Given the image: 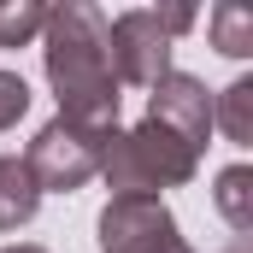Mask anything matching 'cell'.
Here are the masks:
<instances>
[{"mask_svg": "<svg viewBox=\"0 0 253 253\" xmlns=\"http://www.w3.org/2000/svg\"><path fill=\"white\" fill-rule=\"evenodd\" d=\"M42 65L59 100V118H77L88 129H118V77L106 59V18L88 0L47 6L42 24Z\"/></svg>", "mask_w": 253, "mask_h": 253, "instance_id": "1", "label": "cell"}, {"mask_svg": "<svg viewBox=\"0 0 253 253\" xmlns=\"http://www.w3.org/2000/svg\"><path fill=\"white\" fill-rule=\"evenodd\" d=\"M200 171V153L189 141H177L165 124L141 118L135 129H106V153H100V177L112 194H159L183 189Z\"/></svg>", "mask_w": 253, "mask_h": 253, "instance_id": "2", "label": "cell"}, {"mask_svg": "<svg viewBox=\"0 0 253 253\" xmlns=\"http://www.w3.org/2000/svg\"><path fill=\"white\" fill-rule=\"evenodd\" d=\"M100 153H106V129H88L77 118H47L36 129L24 165H30L42 194H71L88 177H100Z\"/></svg>", "mask_w": 253, "mask_h": 253, "instance_id": "3", "label": "cell"}, {"mask_svg": "<svg viewBox=\"0 0 253 253\" xmlns=\"http://www.w3.org/2000/svg\"><path fill=\"white\" fill-rule=\"evenodd\" d=\"M100 253H194L159 194H112L94 218Z\"/></svg>", "mask_w": 253, "mask_h": 253, "instance_id": "4", "label": "cell"}, {"mask_svg": "<svg viewBox=\"0 0 253 253\" xmlns=\"http://www.w3.org/2000/svg\"><path fill=\"white\" fill-rule=\"evenodd\" d=\"M106 59H112L118 88H124V83L153 88V83L171 71V36L159 30V12H153V6H135V12L106 18Z\"/></svg>", "mask_w": 253, "mask_h": 253, "instance_id": "5", "label": "cell"}, {"mask_svg": "<svg viewBox=\"0 0 253 253\" xmlns=\"http://www.w3.org/2000/svg\"><path fill=\"white\" fill-rule=\"evenodd\" d=\"M147 118L165 124L177 141H189L194 153H206V135H212V94H206V83L189 77V71H165V77L153 83Z\"/></svg>", "mask_w": 253, "mask_h": 253, "instance_id": "6", "label": "cell"}, {"mask_svg": "<svg viewBox=\"0 0 253 253\" xmlns=\"http://www.w3.org/2000/svg\"><path fill=\"white\" fill-rule=\"evenodd\" d=\"M42 206V189L18 153H0V230H24Z\"/></svg>", "mask_w": 253, "mask_h": 253, "instance_id": "7", "label": "cell"}, {"mask_svg": "<svg viewBox=\"0 0 253 253\" xmlns=\"http://www.w3.org/2000/svg\"><path fill=\"white\" fill-rule=\"evenodd\" d=\"M212 129H224L236 147L253 141V77H236V83L212 100Z\"/></svg>", "mask_w": 253, "mask_h": 253, "instance_id": "8", "label": "cell"}, {"mask_svg": "<svg viewBox=\"0 0 253 253\" xmlns=\"http://www.w3.org/2000/svg\"><path fill=\"white\" fill-rule=\"evenodd\" d=\"M212 200H218V212H224V224H230L236 236H248V230H253V171H248V165L218 171Z\"/></svg>", "mask_w": 253, "mask_h": 253, "instance_id": "9", "label": "cell"}, {"mask_svg": "<svg viewBox=\"0 0 253 253\" xmlns=\"http://www.w3.org/2000/svg\"><path fill=\"white\" fill-rule=\"evenodd\" d=\"M206 30H212V47H218L224 59H248V53H253V12H248V6H236V0L212 6Z\"/></svg>", "mask_w": 253, "mask_h": 253, "instance_id": "10", "label": "cell"}, {"mask_svg": "<svg viewBox=\"0 0 253 253\" xmlns=\"http://www.w3.org/2000/svg\"><path fill=\"white\" fill-rule=\"evenodd\" d=\"M24 112H30V83L18 71H0V129H12Z\"/></svg>", "mask_w": 253, "mask_h": 253, "instance_id": "11", "label": "cell"}, {"mask_svg": "<svg viewBox=\"0 0 253 253\" xmlns=\"http://www.w3.org/2000/svg\"><path fill=\"white\" fill-rule=\"evenodd\" d=\"M153 12H159V30H165L171 42H177L183 30H194V6H153Z\"/></svg>", "mask_w": 253, "mask_h": 253, "instance_id": "12", "label": "cell"}, {"mask_svg": "<svg viewBox=\"0 0 253 253\" xmlns=\"http://www.w3.org/2000/svg\"><path fill=\"white\" fill-rule=\"evenodd\" d=\"M0 253H47V248H36V242H18V248H0Z\"/></svg>", "mask_w": 253, "mask_h": 253, "instance_id": "13", "label": "cell"}, {"mask_svg": "<svg viewBox=\"0 0 253 253\" xmlns=\"http://www.w3.org/2000/svg\"><path fill=\"white\" fill-rule=\"evenodd\" d=\"M224 253H248V236H236V242H230V248H224Z\"/></svg>", "mask_w": 253, "mask_h": 253, "instance_id": "14", "label": "cell"}]
</instances>
